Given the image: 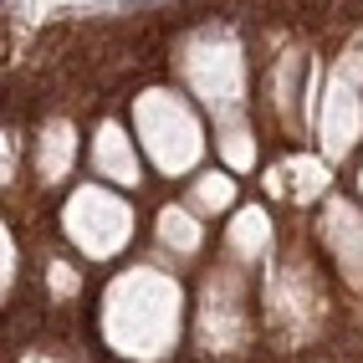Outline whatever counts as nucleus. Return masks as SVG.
<instances>
[{
	"label": "nucleus",
	"mask_w": 363,
	"mask_h": 363,
	"mask_svg": "<svg viewBox=\"0 0 363 363\" xmlns=\"http://www.w3.org/2000/svg\"><path fill=\"white\" fill-rule=\"evenodd\" d=\"M337 6V0H292V21H307V26H318V21Z\"/></svg>",
	"instance_id": "nucleus-1"
}]
</instances>
